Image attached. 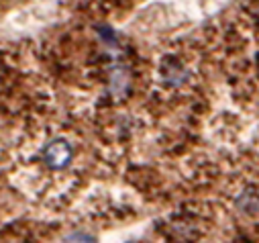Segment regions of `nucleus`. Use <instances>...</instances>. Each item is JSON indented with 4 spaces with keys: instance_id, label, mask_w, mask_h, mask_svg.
Instances as JSON below:
<instances>
[{
    "instance_id": "1",
    "label": "nucleus",
    "mask_w": 259,
    "mask_h": 243,
    "mask_svg": "<svg viewBox=\"0 0 259 243\" xmlns=\"http://www.w3.org/2000/svg\"><path fill=\"white\" fill-rule=\"evenodd\" d=\"M31 145H35L31 149V155H35L41 168H45L47 172L68 170L76 157L74 143L66 135H45L31 141Z\"/></svg>"
},
{
    "instance_id": "2",
    "label": "nucleus",
    "mask_w": 259,
    "mask_h": 243,
    "mask_svg": "<svg viewBox=\"0 0 259 243\" xmlns=\"http://www.w3.org/2000/svg\"><path fill=\"white\" fill-rule=\"evenodd\" d=\"M188 68L176 57H167L163 64H159V80L165 88H182L188 80Z\"/></svg>"
},
{
    "instance_id": "3",
    "label": "nucleus",
    "mask_w": 259,
    "mask_h": 243,
    "mask_svg": "<svg viewBox=\"0 0 259 243\" xmlns=\"http://www.w3.org/2000/svg\"><path fill=\"white\" fill-rule=\"evenodd\" d=\"M239 209L243 213H257L259 211V196L257 194H249V192L241 194L239 196Z\"/></svg>"
}]
</instances>
